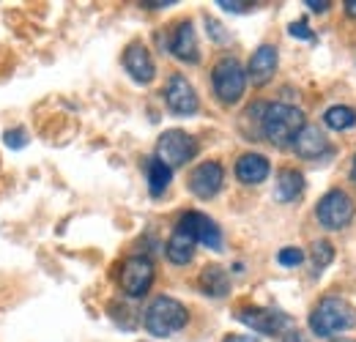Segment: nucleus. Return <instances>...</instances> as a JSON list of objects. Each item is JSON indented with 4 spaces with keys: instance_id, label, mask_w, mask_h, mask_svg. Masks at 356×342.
<instances>
[{
    "instance_id": "24",
    "label": "nucleus",
    "mask_w": 356,
    "mask_h": 342,
    "mask_svg": "<svg viewBox=\"0 0 356 342\" xmlns=\"http://www.w3.org/2000/svg\"><path fill=\"white\" fill-rule=\"evenodd\" d=\"M6 145H8V148H22V145H25V131H22V129L6 131Z\"/></svg>"
},
{
    "instance_id": "20",
    "label": "nucleus",
    "mask_w": 356,
    "mask_h": 342,
    "mask_svg": "<svg viewBox=\"0 0 356 342\" xmlns=\"http://www.w3.org/2000/svg\"><path fill=\"white\" fill-rule=\"evenodd\" d=\"M170 178H173V170L168 165H162L159 159H151L148 162V192L154 197H162L170 186Z\"/></svg>"
},
{
    "instance_id": "32",
    "label": "nucleus",
    "mask_w": 356,
    "mask_h": 342,
    "mask_svg": "<svg viewBox=\"0 0 356 342\" xmlns=\"http://www.w3.org/2000/svg\"><path fill=\"white\" fill-rule=\"evenodd\" d=\"M346 14H348V17H356V0H346Z\"/></svg>"
},
{
    "instance_id": "29",
    "label": "nucleus",
    "mask_w": 356,
    "mask_h": 342,
    "mask_svg": "<svg viewBox=\"0 0 356 342\" xmlns=\"http://www.w3.org/2000/svg\"><path fill=\"white\" fill-rule=\"evenodd\" d=\"M225 342H258V337H244V334H230V337H225Z\"/></svg>"
},
{
    "instance_id": "23",
    "label": "nucleus",
    "mask_w": 356,
    "mask_h": 342,
    "mask_svg": "<svg viewBox=\"0 0 356 342\" xmlns=\"http://www.w3.org/2000/svg\"><path fill=\"white\" fill-rule=\"evenodd\" d=\"M277 260H280V266H299L305 260V252L299 247H285V250H280Z\"/></svg>"
},
{
    "instance_id": "8",
    "label": "nucleus",
    "mask_w": 356,
    "mask_h": 342,
    "mask_svg": "<svg viewBox=\"0 0 356 342\" xmlns=\"http://www.w3.org/2000/svg\"><path fill=\"white\" fill-rule=\"evenodd\" d=\"M178 230L189 233L197 244L209 247V250H220L222 247V233L217 227L214 219H209L206 214H197V211H189L178 219Z\"/></svg>"
},
{
    "instance_id": "27",
    "label": "nucleus",
    "mask_w": 356,
    "mask_h": 342,
    "mask_svg": "<svg viewBox=\"0 0 356 342\" xmlns=\"http://www.w3.org/2000/svg\"><path fill=\"white\" fill-rule=\"evenodd\" d=\"M291 36H296V39H312L310 28H307L305 22H293V25H291Z\"/></svg>"
},
{
    "instance_id": "9",
    "label": "nucleus",
    "mask_w": 356,
    "mask_h": 342,
    "mask_svg": "<svg viewBox=\"0 0 356 342\" xmlns=\"http://www.w3.org/2000/svg\"><path fill=\"white\" fill-rule=\"evenodd\" d=\"M236 318L258 334H280L288 329V315H282L277 309H266V307H244V309H238Z\"/></svg>"
},
{
    "instance_id": "18",
    "label": "nucleus",
    "mask_w": 356,
    "mask_h": 342,
    "mask_svg": "<svg viewBox=\"0 0 356 342\" xmlns=\"http://www.w3.org/2000/svg\"><path fill=\"white\" fill-rule=\"evenodd\" d=\"M200 288H203V293H209V296H214V299L227 296V291H230L227 271L220 268V266H206V268L200 271Z\"/></svg>"
},
{
    "instance_id": "28",
    "label": "nucleus",
    "mask_w": 356,
    "mask_h": 342,
    "mask_svg": "<svg viewBox=\"0 0 356 342\" xmlns=\"http://www.w3.org/2000/svg\"><path fill=\"white\" fill-rule=\"evenodd\" d=\"M307 6H310L312 11H318V14H323V11H329V3L323 0V3H315V0H307Z\"/></svg>"
},
{
    "instance_id": "6",
    "label": "nucleus",
    "mask_w": 356,
    "mask_h": 342,
    "mask_svg": "<svg viewBox=\"0 0 356 342\" xmlns=\"http://www.w3.org/2000/svg\"><path fill=\"white\" fill-rule=\"evenodd\" d=\"M118 285H121L124 296H129V299L145 296L148 288L154 285V263L143 255L127 257L121 266V274H118Z\"/></svg>"
},
{
    "instance_id": "2",
    "label": "nucleus",
    "mask_w": 356,
    "mask_h": 342,
    "mask_svg": "<svg viewBox=\"0 0 356 342\" xmlns=\"http://www.w3.org/2000/svg\"><path fill=\"white\" fill-rule=\"evenodd\" d=\"M356 326V312L354 307L346 299H323L310 315V329L318 337H332L337 332H348Z\"/></svg>"
},
{
    "instance_id": "21",
    "label": "nucleus",
    "mask_w": 356,
    "mask_h": 342,
    "mask_svg": "<svg viewBox=\"0 0 356 342\" xmlns=\"http://www.w3.org/2000/svg\"><path fill=\"white\" fill-rule=\"evenodd\" d=\"M323 124L329 129H334V131H346V129H351L356 124V113L346 104H334V107H329L323 113Z\"/></svg>"
},
{
    "instance_id": "16",
    "label": "nucleus",
    "mask_w": 356,
    "mask_h": 342,
    "mask_svg": "<svg viewBox=\"0 0 356 342\" xmlns=\"http://www.w3.org/2000/svg\"><path fill=\"white\" fill-rule=\"evenodd\" d=\"M268 175V159L264 154H244L236 162V178L247 186H255L261 181H266Z\"/></svg>"
},
{
    "instance_id": "7",
    "label": "nucleus",
    "mask_w": 356,
    "mask_h": 342,
    "mask_svg": "<svg viewBox=\"0 0 356 342\" xmlns=\"http://www.w3.org/2000/svg\"><path fill=\"white\" fill-rule=\"evenodd\" d=\"M315 216L323 227L329 230H343L351 219H354V200L343 192V189H332L318 200Z\"/></svg>"
},
{
    "instance_id": "17",
    "label": "nucleus",
    "mask_w": 356,
    "mask_h": 342,
    "mask_svg": "<svg viewBox=\"0 0 356 342\" xmlns=\"http://www.w3.org/2000/svg\"><path fill=\"white\" fill-rule=\"evenodd\" d=\"M302 189H305V178H302V172H296V170L277 172L274 197H277L280 203H291V200H296V197L302 195Z\"/></svg>"
},
{
    "instance_id": "30",
    "label": "nucleus",
    "mask_w": 356,
    "mask_h": 342,
    "mask_svg": "<svg viewBox=\"0 0 356 342\" xmlns=\"http://www.w3.org/2000/svg\"><path fill=\"white\" fill-rule=\"evenodd\" d=\"M282 342H310V340H307L305 334H299V332H291V334H288Z\"/></svg>"
},
{
    "instance_id": "19",
    "label": "nucleus",
    "mask_w": 356,
    "mask_h": 342,
    "mask_svg": "<svg viewBox=\"0 0 356 342\" xmlns=\"http://www.w3.org/2000/svg\"><path fill=\"white\" fill-rule=\"evenodd\" d=\"M195 238L189 236V233H184V230H178L170 236V241H168V257H170V263H176V266H184V263H189L192 257H195Z\"/></svg>"
},
{
    "instance_id": "25",
    "label": "nucleus",
    "mask_w": 356,
    "mask_h": 342,
    "mask_svg": "<svg viewBox=\"0 0 356 342\" xmlns=\"http://www.w3.org/2000/svg\"><path fill=\"white\" fill-rule=\"evenodd\" d=\"M220 8H225V11H233V14H244V11L255 8V3H230V0H220Z\"/></svg>"
},
{
    "instance_id": "11",
    "label": "nucleus",
    "mask_w": 356,
    "mask_h": 342,
    "mask_svg": "<svg viewBox=\"0 0 356 342\" xmlns=\"http://www.w3.org/2000/svg\"><path fill=\"white\" fill-rule=\"evenodd\" d=\"M222 181H225V170L220 162H203V165H197L192 170V175H189V189L200 200H211L222 189Z\"/></svg>"
},
{
    "instance_id": "3",
    "label": "nucleus",
    "mask_w": 356,
    "mask_h": 342,
    "mask_svg": "<svg viewBox=\"0 0 356 342\" xmlns=\"http://www.w3.org/2000/svg\"><path fill=\"white\" fill-rule=\"evenodd\" d=\"M189 320V312L181 301L170 299V296H159L151 301V307L145 309V329L154 337H170L181 332Z\"/></svg>"
},
{
    "instance_id": "13",
    "label": "nucleus",
    "mask_w": 356,
    "mask_h": 342,
    "mask_svg": "<svg viewBox=\"0 0 356 342\" xmlns=\"http://www.w3.org/2000/svg\"><path fill=\"white\" fill-rule=\"evenodd\" d=\"M277 72V49L271 44H264L252 52L250 58V69H247V77L252 86H266L268 80L274 77Z\"/></svg>"
},
{
    "instance_id": "33",
    "label": "nucleus",
    "mask_w": 356,
    "mask_h": 342,
    "mask_svg": "<svg viewBox=\"0 0 356 342\" xmlns=\"http://www.w3.org/2000/svg\"><path fill=\"white\" fill-rule=\"evenodd\" d=\"M351 178L356 181V156H354V168H351Z\"/></svg>"
},
{
    "instance_id": "22",
    "label": "nucleus",
    "mask_w": 356,
    "mask_h": 342,
    "mask_svg": "<svg viewBox=\"0 0 356 342\" xmlns=\"http://www.w3.org/2000/svg\"><path fill=\"white\" fill-rule=\"evenodd\" d=\"M332 257H334V250H332L329 241H315V247H312V266H315V271L326 268L332 263Z\"/></svg>"
},
{
    "instance_id": "15",
    "label": "nucleus",
    "mask_w": 356,
    "mask_h": 342,
    "mask_svg": "<svg viewBox=\"0 0 356 342\" xmlns=\"http://www.w3.org/2000/svg\"><path fill=\"white\" fill-rule=\"evenodd\" d=\"M293 148L302 159H321L323 154H329V140L318 127H305L302 134L296 137Z\"/></svg>"
},
{
    "instance_id": "31",
    "label": "nucleus",
    "mask_w": 356,
    "mask_h": 342,
    "mask_svg": "<svg viewBox=\"0 0 356 342\" xmlns=\"http://www.w3.org/2000/svg\"><path fill=\"white\" fill-rule=\"evenodd\" d=\"M168 6H173V0H168V3H143V8H168Z\"/></svg>"
},
{
    "instance_id": "5",
    "label": "nucleus",
    "mask_w": 356,
    "mask_h": 342,
    "mask_svg": "<svg viewBox=\"0 0 356 342\" xmlns=\"http://www.w3.org/2000/svg\"><path fill=\"white\" fill-rule=\"evenodd\" d=\"M197 154V142L192 134H186L184 129H168L159 142H156V159L162 165H168L170 170L176 168H184L192 156Z\"/></svg>"
},
{
    "instance_id": "12",
    "label": "nucleus",
    "mask_w": 356,
    "mask_h": 342,
    "mask_svg": "<svg viewBox=\"0 0 356 342\" xmlns=\"http://www.w3.org/2000/svg\"><path fill=\"white\" fill-rule=\"evenodd\" d=\"M124 69L132 74V80H137V83H151L154 74H156V66H154L151 52L137 42L129 44L127 52H124Z\"/></svg>"
},
{
    "instance_id": "1",
    "label": "nucleus",
    "mask_w": 356,
    "mask_h": 342,
    "mask_svg": "<svg viewBox=\"0 0 356 342\" xmlns=\"http://www.w3.org/2000/svg\"><path fill=\"white\" fill-rule=\"evenodd\" d=\"M305 129V113L293 104H266L264 118H261V131L268 142L285 148L296 142V137Z\"/></svg>"
},
{
    "instance_id": "4",
    "label": "nucleus",
    "mask_w": 356,
    "mask_h": 342,
    "mask_svg": "<svg viewBox=\"0 0 356 342\" xmlns=\"http://www.w3.org/2000/svg\"><path fill=\"white\" fill-rule=\"evenodd\" d=\"M211 83H214V93L220 96L222 104H236L244 96L247 72L236 58H222L211 72Z\"/></svg>"
},
{
    "instance_id": "10",
    "label": "nucleus",
    "mask_w": 356,
    "mask_h": 342,
    "mask_svg": "<svg viewBox=\"0 0 356 342\" xmlns=\"http://www.w3.org/2000/svg\"><path fill=\"white\" fill-rule=\"evenodd\" d=\"M165 104H168L176 115H192V113H197V107H200L195 88L189 86V80L181 77V74H173V77L168 80V86H165Z\"/></svg>"
},
{
    "instance_id": "26",
    "label": "nucleus",
    "mask_w": 356,
    "mask_h": 342,
    "mask_svg": "<svg viewBox=\"0 0 356 342\" xmlns=\"http://www.w3.org/2000/svg\"><path fill=\"white\" fill-rule=\"evenodd\" d=\"M206 28H209V36H211L214 42H225V39H227V33H222V25H220V22H214L211 17L206 19Z\"/></svg>"
},
{
    "instance_id": "14",
    "label": "nucleus",
    "mask_w": 356,
    "mask_h": 342,
    "mask_svg": "<svg viewBox=\"0 0 356 342\" xmlns=\"http://www.w3.org/2000/svg\"><path fill=\"white\" fill-rule=\"evenodd\" d=\"M170 52L176 55L178 60H184V63H197L200 52H197V36H195L192 22H181L176 31H173Z\"/></svg>"
}]
</instances>
